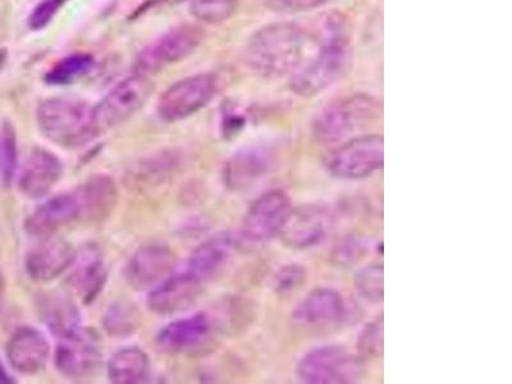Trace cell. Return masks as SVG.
<instances>
[{
	"instance_id": "cell-1",
	"label": "cell",
	"mask_w": 512,
	"mask_h": 384,
	"mask_svg": "<svg viewBox=\"0 0 512 384\" xmlns=\"http://www.w3.org/2000/svg\"><path fill=\"white\" fill-rule=\"evenodd\" d=\"M308 35L292 22H274L251 36L246 45V63L268 77L292 75L303 64Z\"/></svg>"
},
{
	"instance_id": "cell-2",
	"label": "cell",
	"mask_w": 512,
	"mask_h": 384,
	"mask_svg": "<svg viewBox=\"0 0 512 384\" xmlns=\"http://www.w3.org/2000/svg\"><path fill=\"white\" fill-rule=\"evenodd\" d=\"M38 125L52 143L75 149L98 136L94 123V107L79 99L52 98L41 103Z\"/></svg>"
},
{
	"instance_id": "cell-3",
	"label": "cell",
	"mask_w": 512,
	"mask_h": 384,
	"mask_svg": "<svg viewBox=\"0 0 512 384\" xmlns=\"http://www.w3.org/2000/svg\"><path fill=\"white\" fill-rule=\"evenodd\" d=\"M319 50L312 61L292 73L291 89L310 98L323 93L344 72L349 58L350 34L345 31H318Z\"/></svg>"
},
{
	"instance_id": "cell-4",
	"label": "cell",
	"mask_w": 512,
	"mask_h": 384,
	"mask_svg": "<svg viewBox=\"0 0 512 384\" xmlns=\"http://www.w3.org/2000/svg\"><path fill=\"white\" fill-rule=\"evenodd\" d=\"M381 104L373 96L356 94L327 105L315 117L314 136L322 143H336L368 122L376 120Z\"/></svg>"
},
{
	"instance_id": "cell-5",
	"label": "cell",
	"mask_w": 512,
	"mask_h": 384,
	"mask_svg": "<svg viewBox=\"0 0 512 384\" xmlns=\"http://www.w3.org/2000/svg\"><path fill=\"white\" fill-rule=\"evenodd\" d=\"M363 373L360 356L345 347L332 345L309 351L297 363L296 374L308 384H342L358 382Z\"/></svg>"
},
{
	"instance_id": "cell-6",
	"label": "cell",
	"mask_w": 512,
	"mask_h": 384,
	"mask_svg": "<svg viewBox=\"0 0 512 384\" xmlns=\"http://www.w3.org/2000/svg\"><path fill=\"white\" fill-rule=\"evenodd\" d=\"M154 85L148 76H134L114 86L102 102L94 107V123L98 136L113 130L135 116L152 95Z\"/></svg>"
},
{
	"instance_id": "cell-7",
	"label": "cell",
	"mask_w": 512,
	"mask_h": 384,
	"mask_svg": "<svg viewBox=\"0 0 512 384\" xmlns=\"http://www.w3.org/2000/svg\"><path fill=\"white\" fill-rule=\"evenodd\" d=\"M384 164V140L381 135L354 137L338 146L327 158L332 176L341 180L359 181L381 171Z\"/></svg>"
},
{
	"instance_id": "cell-8",
	"label": "cell",
	"mask_w": 512,
	"mask_h": 384,
	"mask_svg": "<svg viewBox=\"0 0 512 384\" xmlns=\"http://www.w3.org/2000/svg\"><path fill=\"white\" fill-rule=\"evenodd\" d=\"M218 81L210 73L186 77L164 91L158 113L166 122H177L198 113L216 96Z\"/></svg>"
},
{
	"instance_id": "cell-9",
	"label": "cell",
	"mask_w": 512,
	"mask_h": 384,
	"mask_svg": "<svg viewBox=\"0 0 512 384\" xmlns=\"http://www.w3.org/2000/svg\"><path fill=\"white\" fill-rule=\"evenodd\" d=\"M203 43V32L199 27L185 25L168 31L139 54L135 63V73L150 76L169 64L184 61Z\"/></svg>"
},
{
	"instance_id": "cell-10",
	"label": "cell",
	"mask_w": 512,
	"mask_h": 384,
	"mask_svg": "<svg viewBox=\"0 0 512 384\" xmlns=\"http://www.w3.org/2000/svg\"><path fill=\"white\" fill-rule=\"evenodd\" d=\"M291 199L282 191H269L250 205L242 221L241 236L250 244H264L280 236L292 212Z\"/></svg>"
},
{
	"instance_id": "cell-11",
	"label": "cell",
	"mask_w": 512,
	"mask_h": 384,
	"mask_svg": "<svg viewBox=\"0 0 512 384\" xmlns=\"http://www.w3.org/2000/svg\"><path fill=\"white\" fill-rule=\"evenodd\" d=\"M177 255L164 245H146L136 251L125 268V278L134 290L158 286L175 272Z\"/></svg>"
},
{
	"instance_id": "cell-12",
	"label": "cell",
	"mask_w": 512,
	"mask_h": 384,
	"mask_svg": "<svg viewBox=\"0 0 512 384\" xmlns=\"http://www.w3.org/2000/svg\"><path fill=\"white\" fill-rule=\"evenodd\" d=\"M103 355L98 342L81 329L71 337L62 338L56 351V367L64 377L84 379L94 376L102 367Z\"/></svg>"
},
{
	"instance_id": "cell-13",
	"label": "cell",
	"mask_w": 512,
	"mask_h": 384,
	"mask_svg": "<svg viewBox=\"0 0 512 384\" xmlns=\"http://www.w3.org/2000/svg\"><path fill=\"white\" fill-rule=\"evenodd\" d=\"M77 251L70 241L61 237H44L26 256V272L32 281L48 283L71 269Z\"/></svg>"
},
{
	"instance_id": "cell-14",
	"label": "cell",
	"mask_w": 512,
	"mask_h": 384,
	"mask_svg": "<svg viewBox=\"0 0 512 384\" xmlns=\"http://www.w3.org/2000/svg\"><path fill=\"white\" fill-rule=\"evenodd\" d=\"M331 216L320 205H303L292 209L280 233L283 244L295 250L314 248L326 239Z\"/></svg>"
},
{
	"instance_id": "cell-15",
	"label": "cell",
	"mask_w": 512,
	"mask_h": 384,
	"mask_svg": "<svg viewBox=\"0 0 512 384\" xmlns=\"http://www.w3.org/2000/svg\"><path fill=\"white\" fill-rule=\"evenodd\" d=\"M203 287L204 283L186 269L181 273H172L152 288L148 297V308L159 315L185 312L199 299Z\"/></svg>"
},
{
	"instance_id": "cell-16",
	"label": "cell",
	"mask_w": 512,
	"mask_h": 384,
	"mask_svg": "<svg viewBox=\"0 0 512 384\" xmlns=\"http://www.w3.org/2000/svg\"><path fill=\"white\" fill-rule=\"evenodd\" d=\"M212 335L213 323L208 315L195 314L164 327L157 336V346L169 355L191 354L207 346Z\"/></svg>"
},
{
	"instance_id": "cell-17",
	"label": "cell",
	"mask_w": 512,
	"mask_h": 384,
	"mask_svg": "<svg viewBox=\"0 0 512 384\" xmlns=\"http://www.w3.org/2000/svg\"><path fill=\"white\" fill-rule=\"evenodd\" d=\"M346 304L340 292L333 288H317L296 305L292 320L297 326L320 328L337 324L345 318Z\"/></svg>"
},
{
	"instance_id": "cell-18",
	"label": "cell",
	"mask_w": 512,
	"mask_h": 384,
	"mask_svg": "<svg viewBox=\"0 0 512 384\" xmlns=\"http://www.w3.org/2000/svg\"><path fill=\"white\" fill-rule=\"evenodd\" d=\"M6 352L8 363L13 369L25 376H34L47 365L50 345L44 333L24 327L9 338Z\"/></svg>"
},
{
	"instance_id": "cell-19",
	"label": "cell",
	"mask_w": 512,
	"mask_h": 384,
	"mask_svg": "<svg viewBox=\"0 0 512 384\" xmlns=\"http://www.w3.org/2000/svg\"><path fill=\"white\" fill-rule=\"evenodd\" d=\"M79 221V205L75 195L61 194L45 201L27 217L25 231L31 236L44 239Z\"/></svg>"
},
{
	"instance_id": "cell-20",
	"label": "cell",
	"mask_w": 512,
	"mask_h": 384,
	"mask_svg": "<svg viewBox=\"0 0 512 384\" xmlns=\"http://www.w3.org/2000/svg\"><path fill=\"white\" fill-rule=\"evenodd\" d=\"M79 205L80 221L100 223L111 217L118 201L116 182L112 177L96 175L73 192Z\"/></svg>"
},
{
	"instance_id": "cell-21",
	"label": "cell",
	"mask_w": 512,
	"mask_h": 384,
	"mask_svg": "<svg viewBox=\"0 0 512 384\" xmlns=\"http://www.w3.org/2000/svg\"><path fill=\"white\" fill-rule=\"evenodd\" d=\"M71 268L73 271L68 278V285L73 294L85 304L93 303L107 282L108 272L102 253L94 245L86 246L77 253Z\"/></svg>"
},
{
	"instance_id": "cell-22",
	"label": "cell",
	"mask_w": 512,
	"mask_h": 384,
	"mask_svg": "<svg viewBox=\"0 0 512 384\" xmlns=\"http://www.w3.org/2000/svg\"><path fill=\"white\" fill-rule=\"evenodd\" d=\"M274 166L273 154L267 149L241 150L228 160L223 169L224 184L232 191H245L268 175Z\"/></svg>"
},
{
	"instance_id": "cell-23",
	"label": "cell",
	"mask_w": 512,
	"mask_h": 384,
	"mask_svg": "<svg viewBox=\"0 0 512 384\" xmlns=\"http://www.w3.org/2000/svg\"><path fill=\"white\" fill-rule=\"evenodd\" d=\"M62 175L63 166L56 155L45 149H35L22 168L20 190L27 198H44L58 184Z\"/></svg>"
},
{
	"instance_id": "cell-24",
	"label": "cell",
	"mask_w": 512,
	"mask_h": 384,
	"mask_svg": "<svg viewBox=\"0 0 512 384\" xmlns=\"http://www.w3.org/2000/svg\"><path fill=\"white\" fill-rule=\"evenodd\" d=\"M38 309L45 326L61 340L76 335L82 329L79 308L62 292H48L41 296Z\"/></svg>"
},
{
	"instance_id": "cell-25",
	"label": "cell",
	"mask_w": 512,
	"mask_h": 384,
	"mask_svg": "<svg viewBox=\"0 0 512 384\" xmlns=\"http://www.w3.org/2000/svg\"><path fill=\"white\" fill-rule=\"evenodd\" d=\"M235 240L228 233L214 236L195 249L187 260L186 271L194 274L201 282L207 283L222 271L230 259Z\"/></svg>"
},
{
	"instance_id": "cell-26",
	"label": "cell",
	"mask_w": 512,
	"mask_h": 384,
	"mask_svg": "<svg viewBox=\"0 0 512 384\" xmlns=\"http://www.w3.org/2000/svg\"><path fill=\"white\" fill-rule=\"evenodd\" d=\"M150 373L148 355L139 347H126L117 351L108 364V377L117 384L143 383Z\"/></svg>"
},
{
	"instance_id": "cell-27",
	"label": "cell",
	"mask_w": 512,
	"mask_h": 384,
	"mask_svg": "<svg viewBox=\"0 0 512 384\" xmlns=\"http://www.w3.org/2000/svg\"><path fill=\"white\" fill-rule=\"evenodd\" d=\"M93 66L94 59L89 54H71L57 62L45 79L50 85L72 84L73 81L85 76Z\"/></svg>"
},
{
	"instance_id": "cell-28",
	"label": "cell",
	"mask_w": 512,
	"mask_h": 384,
	"mask_svg": "<svg viewBox=\"0 0 512 384\" xmlns=\"http://www.w3.org/2000/svg\"><path fill=\"white\" fill-rule=\"evenodd\" d=\"M139 314L131 304L118 301L108 308L104 315L105 331L114 337H127L132 335L139 326Z\"/></svg>"
},
{
	"instance_id": "cell-29",
	"label": "cell",
	"mask_w": 512,
	"mask_h": 384,
	"mask_svg": "<svg viewBox=\"0 0 512 384\" xmlns=\"http://www.w3.org/2000/svg\"><path fill=\"white\" fill-rule=\"evenodd\" d=\"M358 294L370 304H379L384 296V271L382 264H368L355 274Z\"/></svg>"
},
{
	"instance_id": "cell-30",
	"label": "cell",
	"mask_w": 512,
	"mask_h": 384,
	"mask_svg": "<svg viewBox=\"0 0 512 384\" xmlns=\"http://www.w3.org/2000/svg\"><path fill=\"white\" fill-rule=\"evenodd\" d=\"M239 0H190L192 16L207 24H219L235 15Z\"/></svg>"
},
{
	"instance_id": "cell-31",
	"label": "cell",
	"mask_w": 512,
	"mask_h": 384,
	"mask_svg": "<svg viewBox=\"0 0 512 384\" xmlns=\"http://www.w3.org/2000/svg\"><path fill=\"white\" fill-rule=\"evenodd\" d=\"M17 166V140L15 130L9 123L0 126V181L9 185Z\"/></svg>"
},
{
	"instance_id": "cell-32",
	"label": "cell",
	"mask_w": 512,
	"mask_h": 384,
	"mask_svg": "<svg viewBox=\"0 0 512 384\" xmlns=\"http://www.w3.org/2000/svg\"><path fill=\"white\" fill-rule=\"evenodd\" d=\"M384 349L383 315L370 320L360 332L358 352L361 359L382 358Z\"/></svg>"
},
{
	"instance_id": "cell-33",
	"label": "cell",
	"mask_w": 512,
	"mask_h": 384,
	"mask_svg": "<svg viewBox=\"0 0 512 384\" xmlns=\"http://www.w3.org/2000/svg\"><path fill=\"white\" fill-rule=\"evenodd\" d=\"M306 280V271L300 264L283 265L273 278V287L278 294H291L299 290Z\"/></svg>"
},
{
	"instance_id": "cell-34",
	"label": "cell",
	"mask_w": 512,
	"mask_h": 384,
	"mask_svg": "<svg viewBox=\"0 0 512 384\" xmlns=\"http://www.w3.org/2000/svg\"><path fill=\"white\" fill-rule=\"evenodd\" d=\"M365 253L363 241L356 237H347L336 245L332 258L338 265H352L359 262Z\"/></svg>"
},
{
	"instance_id": "cell-35",
	"label": "cell",
	"mask_w": 512,
	"mask_h": 384,
	"mask_svg": "<svg viewBox=\"0 0 512 384\" xmlns=\"http://www.w3.org/2000/svg\"><path fill=\"white\" fill-rule=\"evenodd\" d=\"M66 2L67 0H43L30 16L29 24L31 29H44Z\"/></svg>"
},
{
	"instance_id": "cell-36",
	"label": "cell",
	"mask_w": 512,
	"mask_h": 384,
	"mask_svg": "<svg viewBox=\"0 0 512 384\" xmlns=\"http://www.w3.org/2000/svg\"><path fill=\"white\" fill-rule=\"evenodd\" d=\"M327 0H278L283 8L291 9L295 12L309 11V9L319 8Z\"/></svg>"
},
{
	"instance_id": "cell-37",
	"label": "cell",
	"mask_w": 512,
	"mask_h": 384,
	"mask_svg": "<svg viewBox=\"0 0 512 384\" xmlns=\"http://www.w3.org/2000/svg\"><path fill=\"white\" fill-rule=\"evenodd\" d=\"M4 295H6V281H4L3 273L0 271V313L3 309Z\"/></svg>"
},
{
	"instance_id": "cell-38",
	"label": "cell",
	"mask_w": 512,
	"mask_h": 384,
	"mask_svg": "<svg viewBox=\"0 0 512 384\" xmlns=\"http://www.w3.org/2000/svg\"><path fill=\"white\" fill-rule=\"evenodd\" d=\"M13 383V379L9 377L7 370L4 369L2 363H0V384Z\"/></svg>"
}]
</instances>
